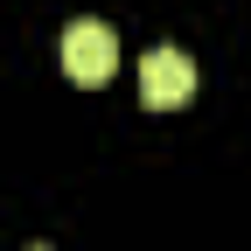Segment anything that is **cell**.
Returning <instances> with one entry per match:
<instances>
[{
  "mask_svg": "<svg viewBox=\"0 0 251 251\" xmlns=\"http://www.w3.org/2000/svg\"><path fill=\"white\" fill-rule=\"evenodd\" d=\"M188 98H196V63H188L181 49H153L140 63V105L147 112H175Z\"/></svg>",
  "mask_w": 251,
  "mask_h": 251,
  "instance_id": "cell-2",
  "label": "cell"
},
{
  "mask_svg": "<svg viewBox=\"0 0 251 251\" xmlns=\"http://www.w3.org/2000/svg\"><path fill=\"white\" fill-rule=\"evenodd\" d=\"M112 70H119V35L105 21H70V28H63V77H70V84L98 91Z\"/></svg>",
  "mask_w": 251,
  "mask_h": 251,
  "instance_id": "cell-1",
  "label": "cell"
}]
</instances>
